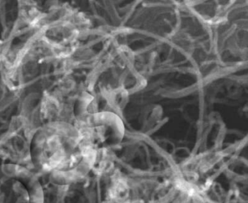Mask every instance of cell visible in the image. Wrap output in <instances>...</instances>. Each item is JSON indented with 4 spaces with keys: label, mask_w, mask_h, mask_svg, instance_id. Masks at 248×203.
Returning <instances> with one entry per match:
<instances>
[{
    "label": "cell",
    "mask_w": 248,
    "mask_h": 203,
    "mask_svg": "<svg viewBox=\"0 0 248 203\" xmlns=\"http://www.w3.org/2000/svg\"><path fill=\"white\" fill-rule=\"evenodd\" d=\"M0 203H34L25 182L17 177L0 178Z\"/></svg>",
    "instance_id": "6da1fadb"
}]
</instances>
